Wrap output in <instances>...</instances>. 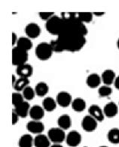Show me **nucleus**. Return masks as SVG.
<instances>
[{"instance_id": "16", "label": "nucleus", "mask_w": 119, "mask_h": 147, "mask_svg": "<svg viewBox=\"0 0 119 147\" xmlns=\"http://www.w3.org/2000/svg\"><path fill=\"white\" fill-rule=\"evenodd\" d=\"M30 106L29 104L27 101L23 102L18 105L15 106V109L14 111L18 115L19 117L21 118H26L29 114V110H30Z\"/></svg>"}, {"instance_id": "2", "label": "nucleus", "mask_w": 119, "mask_h": 147, "mask_svg": "<svg viewBox=\"0 0 119 147\" xmlns=\"http://www.w3.org/2000/svg\"><path fill=\"white\" fill-rule=\"evenodd\" d=\"M64 24L65 21L63 18L54 15L51 18L46 21L45 28L49 34L58 36L63 30Z\"/></svg>"}, {"instance_id": "5", "label": "nucleus", "mask_w": 119, "mask_h": 147, "mask_svg": "<svg viewBox=\"0 0 119 147\" xmlns=\"http://www.w3.org/2000/svg\"><path fill=\"white\" fill-rule=\"evenodd\" d=\"M48 137L54 144H60L66 139L64 130L60 127H53L48 130Z\"/></svg>"}, {"instance_id": "33", "label": "nucleus", "mask_w": 119, "mask_h": 147, "mask_svg": "<svg viewBox=\"0 0 119 147\" xmlns=\"http://www.w3.org/2000/svg\"><path fill=\"white\" fill-rule=\"evenodd\" d=\"M17 40H18V39H17V34L13 32V33H12V45H13V46H14V45H15V44H17Z\"/></svg>"}, {"instance_id": "6", "label": "nucleus", "mask_w": 119, "mask_h": 147, "mask_svg": "<svg viewBox=\"0 0 119 147\" xmlns=\"http://www.w3.org/2000/svg\"><path fill=\"white\" fill-rule=\"evenodd\" d=\"M97 121L90 115H86L82 121V127L86 132H93L97 127Z\"/></svg>"}, {"instance_id": "10", "label": "nucleus", "mask_w": 119, "mask_h": 147, "mask_svg": "<svg viewBox=\"0 0 119 147\" xmlns=\"http://www.w3.org/2000/svg\"><path fill=\"white\" fill-rule=\"evenodd\" d=\"M25 32L29 39H36L41 34V28L36 23H29L26 26Z\"/></svg>"}, {"instance_id": "32", "label": "nucleus", "mask_w": 119, "mask_h": 147, "mask_svg": "<svg viewBox=\"0 0 119 147\" xmlns=\"http://www.w3.org/2000/svg\"><path fill=\"white\" fill-rule=\"evenodd\" d=\"M19 117L18 115H17L15 111H13L12 112V124L13 125H15V124H17V121H18L19 120Z\"/></svg>"}, {"instance_id": "24", "label": "nucleus", "mask_w": 119, "mask_h": 147, "mask_svg": "<svg viewBox=\"0 0 119 147\" xmlns=\"http://www.w3.org/2000/svg\"><path fill=\"white\" fill-rule=\"evenodd\" d=\"M48 90H49V87L48 84L45 82L38 83L35 86V92H36V95H37L38 96H45L48 92Z\"/></svg>"}, {"instance_id": "22", "label": "nucleus", "mask_w": 119, "mask_h": 147, "mask_svg": "<svg viewBox=\"0 0 119 147\" xmlns=\"http://www.w3.org/2000/svg\"><path fill=\"white\" fill-rule=\"evenodd\" d=\"M72 108L76 112H82L86 109V102L82 98H76L72 102Z\"/></svg>"}, {"instance_id": "39", "label": "nucleus", "mask_w": 119, "mask_h": 147, "mask_svg": "<svg viewBox=\"0 0 119 147\" xmlns=\"http://www.w3.org/2000/svg\"><path fill=\"white\" fill-rule=\"evenodd\" d=\"M100 147H108V146H101Z\"/></svg>"}, {"instance_id": "9", "label": "nucleus", "mask_w": 119, "mask_h": 147, "mask_svg": "<svg viewBox=\"0 0 119 147\" xmlns=\"http://www.w3.org/2000/svg\"><path fill=\"white\" fill-rule=\"evenodd\" d=\"M27 129L29 132L35 134H41L44 131L45 126L41 121H34L32 120L27 124Z\"/></svg>"}, {"instance_id": "12", "label": "nucleus", "mask_w": 119, "mask_h": 147, "mask_svg": "<svg viewBox=\"0 0 119 147\" xmlns=\"http://www.w3.org/2000/svg\"><path fill=\"white\" fill-rule=\"evenodd\" d=\"M29 115L32 120L34 121H40L43 118L45 115V109L40 105H36L30 108Z\"/></svg>"}, {"instance_id": "29", "label": "nucleus", "mask_w": 119, "mask_h": 147, "mask_svg": "<svg viewBox=\"0 0 119 147\" xmlns=\"http://www.w3.org/2000/svg\"><path fill=\"white\" fill-rule=\"evenodd\" d=\"M98 93L101 97H109L112 93V89L111 88L110 86L103 85L99 87Z\"/></svg>"}, {"instance_id": "13", "label": "nucleus", "mask_w": 119, "mask_h": 147, "mask_svg": "<svg viewBox=\"0 0 119 147\" xmlns=\"http://www.w3.org/2000/svg\"><path fill=\"white\" fill-rule=\"evenodd\" d=\"M102 110H103L105 116H106L107 118H109L115 117L118 112V108L117 104L114 102H110L106 104Z\"/></svg>"}, {"instance_id": "20", "label": "nucleus", "mask_w": 119, "mask_h": 147, "mask_svg": "<svg viewBox=\"0 0 119 147\" xmlns=\"http://www.w3.org/2000/svg\"><path fill=\"white\" fill-rule=\"evenodd\" d=\"M57 105V101L51 97H46L42 102V107L45 111H48V112L54 111L56 109Z\"/></svg>"}, {"instance_id": "34", "label": "nucleus", "mask_w": 119, "mask_h": 147, "mask_svg": "<svg viewBox=\"0 0 119 147\" xmlns=\"http://www.w3.org/2000/svg\"><path fill=\"white\" fill-rule=\"evenodd\" d=\"M114 85H115V88L117 89V90H119V76L118 77H116V78H115Z\"/></svg>"}, {"instance_id": "19", "label": "nucleus", "mask_w": 119, "mask_h": 147, "mask_svg": "<svg viewBox=\"0 0 119 147\" xmlns=\"http://www.w3.org/2000/svg\"><path fill=\"white\" fill-rule=\"evenodd\" d=\"M57 124L60 128L63 130H67L72 126V120L70 116L64 114L60 116V118L57 120Z\"/></svg>"}, {"instance_id": "21", "label": "nucleus", "mask_w": 119, "mask_h": 147, "mask_svg": "<svg viewBox=\"0 0 119 147\" xmlns=\"http://www.w3.org/2000/svg\"><path fill=\"white\" fill-rule=\"evenodd\" d=\"M17 46L19 48L22 49L23 50L29 51L33 48V42L31 41V39L28 37H21L17 40Z\"/></svg>"}, {"instance_id": "23", "label": "nucleus", "mask_w": 119, "mask_h": 147, "mask_svg": "<svg viewBox=\"0 0 119 147\" xmlns=\"http://www.w3.org/2000/svg\"><path fill=\"white\" fill-rule=\"evenodd\" d=\"M19 147H33L34 139L30 134H24L19 140Z\"/></svg>"}, {"instance_id": "15", "label": "nucleus", "mask_w": 119, "mask_h": 147, "mask_svg": "<svg viewBox=\"0 0 119 147\" xmlns=\"http://www.w3.org/2000/svg\"><path fill=\"white\" fill-rule=\"evenodd\" d=\"M115 78H116V76H115V71L111 69L105 70L101 75V80L102 83L106 86H110L114 84Z\"/></svg>"}, {"instance_id": "11", "label": "nucleus", "mask_w": 119, "mask_h": 147, "mask_svg": "<svg viewBox=\"0 0 119 147\" xmlns=\"http://www.w3.org/2000/svg\"><path fill=\"white\" fill-rule=\"evenodd\" d=\"M88 112H89V115L93 117L97 121H102L104 120L105 115L103 110L97 105L94 104L90 105L88 109Z\"/></svg>"}, {"instance_id": "30", "label": "nucleus", "mask_w": 119, "mask_h": 147, "mask_svg": "<svg viewBox=\"0 0 119 147\" xmlns=\"http://www.w3.org/2000/svg\"><path fill=\"white\" fill-rule=\"evenodd\" d=\"M24 102L23 94L20 92H13L12 93V104L15 106H17L19 104H21Z\"/></svg>"}, {"instance_id": "38", "label": "nucleus", "mask_w": 119, "mask_h": 147, "mask_svg": "<svg viewBox=\"0 0 119 147\" xmlns=\"http://www.w3.org/2000/svg\"><path fill=\"white\" fill-rule=\"evenodd\" d=\"M117 46H118V48L119 49V39L118 40V41H117Z\"/></svg>"}, {"instance_id": "37", "label": "nucleus", "mask_w": 119, "mask_h": 147, "mask_svg": "<svg viewBox=\"0 0 119 147\" xmlns=\"http://www.w3.org/2000/svg\"><path fill=\"white\" fill-rule=\"evenodd\" d=\"M51 147H63V146H61L60 144H54V145L51 146Z\"/></svg>"}, {"instance_id": "14", "label": "nucleus", "mask_w": 119, "mask_h": 147, "mask_svg": "<svg viewBox=\"0 0 119 147\" xmlns=\"http://www.w3.org/2000/svg\"><path fill=\"white\" fill-rule=\"evenodd\" d=\"M17 74L20 78H29L31 77L33 72V68L31 65L29 64L26 63L24 65H22L21 66L17 67Z\"/></svg>"}, {"instance_id": "31", "label": "nucleus", "mask_w": 119, "mask_h": 147, "mask_svg": "<svg viewBox=\"0 0 119 147\" xmlns=\"http://www.w3.org/2000/svg\"><path fill=\"white\" fill-rule=\"evenodd\" d=\"M39 17L42 19V20H44V21H48V20L54 16V12H39Z\"/></svg>"}, {"instance_id": "3", "label": "nucleus", "mask_w": 119, "mask_h": 147, "mask_svg": "<svg viewBox=\"0 0 119 147\" xmlns=\"http://www.w3.org/2000/svg\"><path fill=\"white\" fill-rule=\"evenodd\" d=\"M35 52H36V55L38 59L42 61H45L52 56L54 50L51 43L42 42L38 44V46L36 47Z\"/></svg>"}, {"instance_id": "40", "label": "nucleus", "mask_w": 119, "mask_h": 147, "mask_svg": "<svg viewBox=\"0 0 119 147\" xmlns=\"http://www.w3.org/2000/svg\"><path fill=\"white\" fill-rule=\"evenodd\" d=\"M84 147H87V146H84Z\"/></svg>"}, {"instance_id": "26", "label": "nucleus", "mask_w": 119, "mask_h": 147, "mask_svg": "<svg viewBox=\"0 0 119 147\" xmlns=\"http://www.w3.org/2000/svg\"><path fill=\"white\" fill-rule=\"evenodd\" d=\"M108 140L113 144L119 143V128H112L107 134Z\"/></svg>"}, {"instance_id": "1", "label": "nucleus", "mask_w": 119, "mask_h": 147, "mask_svg": "<svg viewBox=\"0 0 119 147\" xmlns=\"http://www.w3.org/2000/svg\"><path fill=\"white\" fill-rule=\"evenodd\" d=\"M61 17L65 21L64 28L57 40L50 42L54 53L80 51L86 43L88 29L85 24L78 18L77 13L63 12Z\"/></svg>"}, {"instance_id": "18", "label": "nucleus", "mask_w": 119, "mask_h": 147, "mask_svg": "<svg viewBox=\"0 0 119 147\" xmlns=\"http://www.w3.org/2000/svg\"><path fill=\"white\" fill-rule=\"evenodd\" d=\"M51 140L45 135L38 134L34 138V146L36 147H50Z\"/></svg>"}, {"instance_id": "17", "label": "nucleus", "mask_w": 119, "mask_h": 147, "mask_svg": "<svg viewBox=\"0 0 119 147\" xmlns=\"http://www.w3.org/2000/svg\"><path fill=\"white\" fill-rule=\"evenodd\" d=\"M101 78L97 74H91L88 76L86 80V84L90 88L94 89L99 87L101 84Z\"/></svg>"}, {"instance_id": "7", "label": "nucleus", "mask_w": 119, "mask_h": 147, "mask_svg": "<svg viewBox=\"0 0 119 147\" xmlns=\"http://www.w3.org/2000/svg\"><path fill=\"white\" fill-rule=\"evenodd\" d=\"M56 101L60 107L66 108L72 104V96L69 94V92L62 91V92H60L57 95Z\"/></svg>"}, {"instance_id": "35", "label": "nucleus", "mask_w": 119, "mask_h": 147, "mask_svg": "<svg viewBox=\"0 0 119 147\" xmlns=\"http://www.w3.org/2000/svg\"><path fill=\"white\" fill-rule=\"evenodd\" d=\"M16 81H17V80H16V78H15V76L13 74V75H12V85H13V86H14V85L15 84Z\"/></svg>"}, {"instance_id": "36", "label": "nucleus", "mask_w": 119, "mask_h": 147, "mask_svg": "<svg viewBox=\"0 0 119 147\" xmlns=\"http://www.w3.org/2000/svg\"><path fill=\"white\" fill-rule=\"evenodd\" d=\"M94 15H96V16H100V15H102L104 13L103 12H101V13H97V12H94L93 13Z\"/></svg>"}, {"instance_id": "25", "label": "nucleus", "mask_w": 119, "mask_h": 147, "mask_svg": "<svg viewBox=\"0 0 119 147\" xmlns=\"http://www.w3.org/2000/svg\"><path fill=\"white\" fill-rule=\"evenodd\" d=\"M29 78H19L14 85V88L17 92H21V91H23L27 86H29Z\"/></svg>"}, {"instance_id": "27", "label": "nucleus", "mask_w": 119, "mask_h": 147, "mask_svg": "<svg viewBox=\"0 0 119 147\" xmlns=\"http://www.w3.org/2000/svg\"><path fill=\"white\" fill-rule=\"evenodd\" d=\"M22 94L23 96V98L26 100L29 101V100H32L35 97L36 92H35V90L33 88H32L31 86H28L22 91Z\"/></svg>"}, {"instance_id": "8", "label": "nucleus", "mask_w": 119, "mask_h": 147, "mask_svg": "<svg viewBox=\"0 0 119 147\" xmlns=\"http://www.w3.org/2000/svg\"><path fill=\"white\" fill-rule=\"evenodd\" d=\"M67 145L71 147H76L79 145L82 141V136L80 133L75 130L69 132L66 137Z\"/></svg>"}, {"instance_id": "28", "label": "nucleus", "mask_w": 119, "mask_h": 147, "mask_svg": "<svg viewBox=\"0 0 119 147\" xmlns=\"http://www.w3.org/2000/svg\"><path fill=\"white\" fill-rule=\"evenodd\" d=\"M77 17L84 24L90 23L93 19V14L90 12H78L77 13Z\"/></svg>"}, {"instance_id": "4", "label": "nucleus", "mask_w": 119, "mask_h": 147, "mask_svg": "<svg viewBox=\"0 0 119 147\" xmlns=\"http://www.w3.org/2000/svg\"><path fill=\"white\" fill-rule=\"evenodd\" d=\"M28 60V52L17 46L12 49V64L15 66H21L27 63Z\"/></svg>"}]
</instances>
